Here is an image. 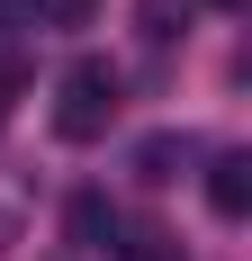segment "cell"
Segmentation results:
<instances>
[{"instance_id": "cell-4", "label": "cell", "mask_w": 252, "mask_h": 261, "mask_svg": "<svg viewBox=\"0 0 252 261\" xmlns=\"http://www.w3.org/2000/svg\"><path fill=\"white\" fill-rule=\"evenodd\" d=\"M72 243L81 252H117V216H108L99 198H72Z\"/></svg>"}, {"instance_id": "cell-9", "label": "cell", "mask_w": 252, "mask_h": 261, "mask_svg": "<svg viewBox=\"0 0 252 261\" xmlns=\"http://www.w3.org/2000/svg\"><path fill=\"white\" fill-rule=\"evenodd\" d=\"M9 99H18V72L0 63V126H9Z\"/></svg>"}, {"instance_id": "cell-1", "label": "cell", "mask_w": 252, "mask_h": 261, "mask_svg": "<svg viewBox=\"0 0 252 261\" xmlns=\"http://www.w3.org/2000/svg\"><path fill=\"white\" fill-rule=\"evenodd\" d=\"M117 99H126V81H117L108 54L63 63V81H54V135H63V144H99V135L117 126Z\"/></svg>"}, {"instance_id": "cell-3", "label": "cell", "mask_w": 252, "mask_h": 261, "mask_svg": "<svg viewBox=\"0 0 252 261\" xmlns=\"http://www.w3.org/2000/svg\"><path fill=\"white\" fill-rule=\"evenodd\" d=\"M180 162H189V135H171V126H162V135H144V144H135V180H153V189H162V180H180Z\"/></svg>"}, {"instance_id": "cell-7", "label": "cell", "mask_w": 252, "mask_h": 261, "mask_svg": "<svg viewBox=\"0 0 252 261\" xmlns=\"http://www.w3.org/2000/svg\"><path fill=\"white\" fill-rule=\"evenodd\" d=\"M117 261H180V252H171L162 234H135V243H117Z\"/></svg>"}, {"instance_id": "cell-10", "label": "cell", "mask_w": 252, "mask_h": 261, "mask_svg": "<svg viewBox=\"0 0 252 261\" xmlns=\"http://www.w3.org/2000/svg\"><path fill=\"white\" fill-rule=\"evenodd\" d=\"M207 9H252V0H207Z\"/></svg>"}, {"instance_id": "cell-6", "label": "cell", "mask_w": 252, "mask_h": 261, "mask_svg": "<svg viewBox=\"0 0 252 261\" xmlns=\"http://www.w3.org/2000/svg\"><path fill=\"white\" fill-rule=\"evenodd\" d=\"M27 9H36L45 27H90V9H99V0H27Z\"/></svg>"}, {"instance_id": "cell-5", "label": "cell", "mask_w": 252, "mask_h": 261, "mask_svg": "<svg viewBox=\"0 0 252 261\" xmlns=\"http://www.w3.org/2000/svg\"><path fill=\"white\" fill-rule=\"evenodd\" d=\"M135 18H144V45H171L180 18H189V0H135Z\"/></svg>"}, {"instance_id": "cell-2", "label": "cell", "mask_w": 252, "mask_h": 261, "mask_svg": "<svg viewBox=\"0 0 252 261\" xmlns=\"http://www.w3.org/2000/svg\"><path fill=\"white\" fill-rule=\"evenodd\" d=\"M207 207L225 216V225L252 216V153H216V162H207Z\"/></svg>"}, {"instance_id": "cell-8", "label": "cell", "mask_w": 252, "mask_h": 261, "mask_svg": "<svg viewBox=\"0 0 252 261\" xmlns=\"http://www.w3.org/2000/svg\"><path fill=\"white\" fill-rule=\"evenodd\" d=\"M9 243H18V198L0 189V252H9Z\"/></svg>"}]
</instances>
